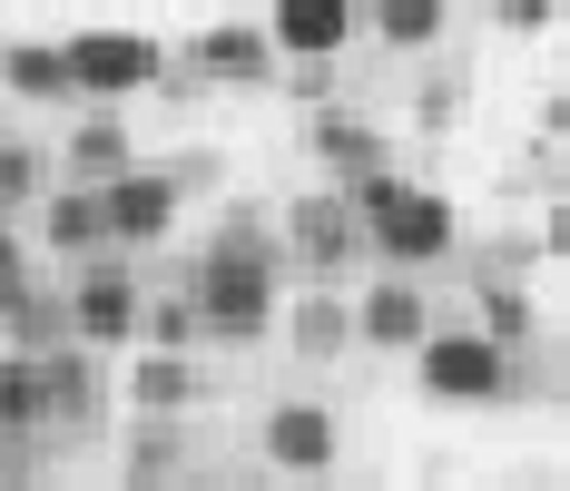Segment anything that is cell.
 <instances>
[{
  "label": "cell",
  "mask_w": 570,
  "mask_h": 491,
  "mask_svg": "<svg viewBox=\"0 0 570 491\" xmlns=\"http://www.w3.org/2000/svg\"><path fill=\"white\" fill-rule=\"evenodd\" d=\"M482 325L502 334V344H531V295H521L512 275H482Z\"/></svg>",
  "instance_id": "24"
},
{
  "label": "cell",
  "mask_w": 570,
  "mask_h": 491,
  "mask_svg": "<svg viewBox=\"0 0 570 491\" xmlns=\"http://www.w3.org/2000/svg\"><path fill=\"white\" fill-rule=\"evenodd\" d=\"M197 305H207V334L217 344H256V334L276 325V305H285V236L236 207L207 236V256H197Z\"/></svg>",
  "instance_id": "1"
},
{
  "label": "cell",
  "mask_w": 570,
  "mask_h": 491,
  "mask_svg": "<svg viewBox=\"0 0 570 491\" xmlns=\"http://www.w3.org/2000/svg\"><path fill=\"white\" fill-rule=\"evenodd\" d=\"M364 256H374V226L354 217L344 187H315L285 207V266H305V285H344Z\"/></svg>",
  "instance_id": "4"
},
{
  "label": "cell",
  "mask_w": 570,
  "mask_h": 491,
  "mask_svg": "<svg viewBox=\"0 0 570 491\" xmlns=\"http://www.w3.org/2000/svg\"><path fill=\"white\" fill-rule=\"evenodd\" d=\"M462 99H472V79H462V69H443V79H433V89L413 99V118H423V128H453V118H462Z\"/></svg>",
  "instance_id": "26"
},
{
  "label": "cell",
  "mask_w": 570,
  "mask_h": 491,
  "mask_svg": "<svg viewBox=\"0 0 570 491\" xmlns=\"http://www.w3.org/2000/svg\"><path fill=\"white\" fill-rule=\"evenodd\" d=\"M0 452H10V442H0Z\"/></svg>",
  "instance_id": "30"
},
{
  "label": "cell",
  "mask_w": 570,
  "mask_h": 491,
  "mask_svg": "<svg viewBox=\"0 0 570 491\" xmlns=\"http://www.w3.org/2000/svg\"><path fill=\"white\" fill-rule=\"evenodd\" d=\"M413 383L433 403H502L512 393V344L492 325H433L413 344Z\"/></svg>",
  "instance_id": "3"
},
{
  "label": "cell",
  "mask_w": 570,
  "mask_h": 491,
  "mask_svg": "<svg viewBox=\"0 0 570 491\" xmlns=\"http://www.w3.org/2000/svg\"><path fill=\"white\" fill-rule=\"evenodd\" d=\"M187 472V433H177V413H138V433L118 452V482H177Z\"/></svg>",
  "instance_id": "20"
},
{
  "label": "cell",
  "mask_w": 570,
  "mask_h": 491,
  "mask_svg": "<svg viewBox=\"0 0 570 491\" xmlns=\"http://www.w3.org/2000/svg\"><path fill=\"white\" fill-rule=\"evenodd\" d=\"M40 236H50V256H69V266H89V256L109 246V197H99L89 177H69V187H50V207H40Z\"/></svg>",
  "instance_id": "13"
},
{
  "label": "cell",
  "mask_w": 570,
  "mask_h": 491,
  "mask_svg": "<svg viewBox=\"0 0 570 491\" xmlns=\"http://www.w3.org/2000/svg\"><path fill=\"white\" fill-rule=\"evenodd\" d=\"M197 393H207V374H197L177 344H148V354L128 364V413H187Z\"/></svg>",
  "instance_id": "17"
},
{
  "label": "cell",
  "mask_w": 570,
  "mask_h": 491,
  "mask_svg": "<svg viewBox=\"0 0 570 491\" xmlns=\"http://www.w3.org/2000/svg\"><path fill=\"white\" fill-rule=\"evenodd\" d=\"M118 167H138V138H128V118H118V99H89V118L69 128V177L109 187Z\"/></svg>",
  "instance_id": "15"
},
{
  "label": "cell",
  "mask_w": 570,
  "mask_h": 491,
  "mask_svg": "<svg viewBox=\"0 0 570 491\" xmlns=\"http://www.w3.org/2000/svg\"><path fill=\"white\" fill-rule=\"evenodd\" d=\"M99 197H109V246H158V236L177 226V207H187V177L138 158V167H118Z\"/></svg>",
  "instance_id": "8"
},
{
  "label": "cell",
  "mask_w": 570,
  "mask_h": 491,
  "mask_svg": "<svg viewBox=\"0 0 570 491\" xmlns=\"http://www.w3.org/2000/svg\"><path fill=\"white\" fill-rule=\"evenodd\" d=\"M492 10H502V30H521V40H531V30H551V20H561V0H492Z\"/></svg>",
  "instance_id": "27"
},
{
  "label": "cell",
  "mask_w": 570,
  "mask_h": 491,
  "mask_svg": "<svg viewBox=\"0 0 570 491\" xmlns=\"http://www.w3.org/2000/svg\"><path fill=\"white\" fill-rule=\"evenodd\" d=\"M285 334H295V354H305V364H335L344 344H354V305H344V295H325V285H305Z\"/></svg>",
  "instance_id": "19"
},
{
  "label": "cell",
  "mask_w": 570,
  "mask_h": 491,
  "mask_svg": "<svg viewBox=\"0 0 570 491\" xmlns=\"http://www.w3.org/2000/svg\"><path fill=\"white\" fill-rule=\"evenodd\" d=\"M276 89L295 99V109H325V99H335V59H285Z\"/></svg>",
  "instance_id": "25"
},
{
  "label": "cell",
  "mask_w": 570,
  "mask_h": 491,
  "mask_svg": "<svg viewBox=\"0 0 570 491\" xmlns=\"http://www.w3.org/2000/svg\"><path fill=\"white\" fill-rule=\"evenodd\" d=\"M40 354H50V433H99V413H109V374H99V344L59 334V344H40Z\"/></svg>",
  "instance_id": "11"
},
{
  "label": "cell",
  "mask_w": 570,
  "mask_h": 491,
  "mask_svg": "<svg viewBox=\"0 0 570 491\" xmlns=\"http://www.w3.org/2000/svg\"><path fill=\"white\" fill-rule=\"evenodd\" d=\"M0 442L10 452L50 442V354L40 344H0Z\"/></svg>",
  "instance_id": "12"
},
{
  "label": "cell",
  "mask_w": 570,
  "mask_h": 491,
  "mask_svg": "<svg viewBox=\"0 0 570 491\" xmlns=\"http://www.w3.org/2000/svg\"><path fill=\"white\" fill-rule=\"evenodd\" d=\"M69 79L79 99H138L168 79V50L148 30H69Z\"/></svg>",
  "instance_id": "5"
},
{
  "label": "cell",
  "mask_w": 570,
  "mask_h": 491,
  "mask_svg": "<svg viewBox=\"0 0 570 491\" xmlns=\"http://www.w3.org/2000/svg\"><path fill=\"white\" fill-rule=\"evenodd\" d=\"M305 148L335 167V187L374 177V167H394V158H384V128H364V118H344V109H315V118H305Z\"/></svg>",
  "instance_id": "16"
},
{
  "label": "cell",
  "mask_w": 570,
  "mask_h": 491,
  "mask_svg": "<svg viewBox=\"0 0 570 491\" xmlns=\"http://www.w3.org/2000/svg\"><path fill=\"white\" fill-rule=\"evenodd\" d=\"M541 256H551V266H570V197H551V226H541Z\"/></svg>",
  "instance_id": "28"
},
{
  "label": "cell",
  "mask_w": 570,
  "mask_h": 491,
  "mask_svg": "<svg viewBox=\"0 0 570 491\" xmlns=\"http://www.w3.org/2000/svg\"><path fill=\"white\" fill-rule=\"evenodd\" d=\"M364 20H374V40H384V50H443L453 0H374Z\"/></svg>",
  "instance_id": "21"
},
{
  "label": "cell",
  "mask_w": 570,
  "mask_h": 491,
  "mask_svg": "<svg viewBox=\"0 0 570 491\" xmlns=\"http://www.w3.org/2000/svg\"><path fill=\"white\" fill-rule=\"evenodd\" d=\"M138 325H148L138 275L118 266V256H89L79 285H69V334H79V344H99V354H118V344H138Z\"/></svg>",
  "instance_id": "6"
},
{
  "label": "cell",
  "mask_w": 570,
  "mask_h": 491,
  "mask_svg": "<svg viewBox=\"0 0 570 491\" xmlns=\"http://www.w3.org/2000/svg\"><path fill=\"white\" fill-rule=\"evenodd\" d=\"M433 334V295L413 285V275H374L364 295H354V344H374V354H413Z\"/></svg>",
  "instance_id": "9"
},
{
  "label": "cell",
  "mask_w": 570,
  "mask_h": 491,
  "mask_svg": "<svg viewBox=\"0 0 570 491\" xmlns=\"http://www.w3.org/2000/svg\"><path fill=\"white\" fill-rule=\"evenodd\" d=\"M40 197H50V158H40L30 138H0V217L40 207Z\"/></svg>",
  "instance_id": "22"
},
{
  "label": "cell",
  "mask_w": 570,
  "mask_h": 491,
  "mask_svg": "<svg viewBox=\"0 0 570 491\" xmlns=\"http://www.w3.org/2000/svg\"><path fill=\"white\" fill-rule=\"evenodd\" d=\"M354 20H364L354 0H276V10H266V30H276L285 59H335L344 40H354Z\"/></svg>",
  "instance_id": "14"
},
{
  "label": "cell",
  "mask_w": 570,
  "mask_h": 491,
  "mask_svg": "<svg viewBox=\"0 0 570 491\" xmlns=\"http://www.w3.org/2000/svg\"><path fill=\"white\" fill-rule=\"evenodd\" d=\"M187 69H197L207 89H276L285 50H276V30H266V20H217V30H197V40H187Z\"/></svg>",
  "instance_id": "7"
},
{
  "label": "cell",
  "mask_w": 570,
  "mask_h": 491,
  "mask_svg": "<svg viewBox=\"0 0 570 491\" xmlns=\"http://www.w3.org/2000/svg\"><path fill=\"white\" fill-rule=\"evenodd\" d=\"M344 197H354V217L374 226V256L403 266V275H413V266H443V256L462 246V217H453L443 187H413V177H394V167H374V177H354Z\"/></svg>",
  "instance_id": "2"
},
{
  "label": "cell",
  "mask_w": 570,
  "mask_h": 491,
  "mask_svg": "<svg viewBox=\"0 0 570 491\" xmlns=\"http://www.w3.org/2000/svg\"><path fill=\"white\" fill-rule=\"evenodd\" d=\"M148 344H177V354H187V344H197V334H207V305H197V285H187V295H148Z\"/></svg>",
  "instance_id": "23"
},
{
  "label": "cell",
  "mask_w": 570,
  "mask_h": 491,
  "mask_svg": "<svg viewBox=\"0 0 570 491\" xmlns=\"http://www.w3.org/2000/svg\"><path fill=\"white\" fill-rule=\"evenodd\" d=\"M541 138H551V148H570V89H551V99H541Z\"/></svg>",
  "instance_id": "29"
},
{
  "label": "cell",
  "mask_w": 570,
  "mask_h": 491,
  "mask_svg": "<svg viewBox=\"0 0 570 491\" xmlns=\"http://www.w3.org/2000/svg\"><path fill=\"white\" fill-rule=\"evenodd\" d=\"M0 89L10 99H79L69 40H0Z\"/></svg>",
  "instance_id": "18"
},
{
  "label": "cell",
  "mask_w": 570,
  "mask_h": 491,
  "mask_svg": "<svg viewBox=\"0 0 570 491\" xmlns=\"http://www.w3.org/2000/svg\"><path fill=\"white\" fill-rule=\"evenodd\" d=\"M256 442H266V472H285V482L335 472V452H344V433H335V413H325V403H276Z\"/></svg>",
  "instance_id": "10"
}]
</instances>
